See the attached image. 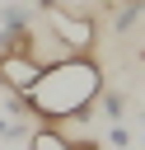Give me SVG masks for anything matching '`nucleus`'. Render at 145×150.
<instances>
[{
    "label": "nucleus",
    "mask_w": 145,
    "mask_h": 150,
    "mask_svg": "<svg viewBox=\"0 0 145 150\" xmlns=\"http://www.w3.org/2000/svg\"><path fill=\"white\" fill-rule=\"evenodd\" d=\"M103 89V70L94 56H65L42 66L37 84L19 94V108L42 122H84L94 117V98Z\"/></svg>",
    "instance_id": "f257e3e1"
},
{
    "label": "nucleus",
    "mask_w": 145,
    "mask_h": 150,
    "mask_svg": "<svg viewBox=\"0 0 145 150\" xmlns=\"http://www.w3.org/2000/svg\"><path fill=\"white\" fill-rule=\"evenodd\" d=\"M47 33L61 38V47H65L70 56H89L94 42H98L94 14H80V9H65V5H51V9H47Z\"/></svg>",
    "instance_id": "f03ea898"
},
{
    "label": "nucleus",
    "mask_w": 145,
    "mask_h": 150,
    "mask_svg": "<svg viewBox=\"0 0 145 150\" xmlns=\"http://www.w3.org/2000/svg\"><path fill=\"white\" fill-rule=\"evenodd\" d=\"M37 75H42V61L37 56H28V52H0V84L19 98V94H28L33 84H37Z\"/></svg>",
    "instance_id": "7ed1b4c3"
},
{
    "label": "nucleus",
    "mask_w": 145,
    "mask_h": 150,
    "mask_svg": "<svg viewBox=\"0 0 145 150\" xmlns=\"http://www.w3.org/2000/svg\"><path fill=\"white\" fill-rule=\"evenodd\" d=\"M28 150H70V136L56 122H42L37 131H28Z\"/></svg>",
    "instance_id": "20e7f679"
},
{
    "label": "nucleus",
    "mask_w": 145,
    "mask_h": 150,
    "mask_svg": "<svg viewBox=\"0 0 145 150\" xmlns=\"http://www.w3.org/2000/svg\"><path fill=\"white\" fill-rule=\"evenodd\" d=\"M94 103H103V112H108L112 122H117V117H122V108H126V98H122V94H112V89H98V98H94Z\"/></svg>",
    "instance_id": "39448f33"
},
{
    "label": "nucleus",
    "mask_w": 145,
    "mask_h": 150,
    "mask_svg": "<svg viewBox=\"0 0 145 150\" xmlns=\"http://www.w3.org/2000/svg\"><path fill=\"white\" fill-rule=\"evenodd\" d=\"M0 136H5V141H14V136H23V122H14V117L5 122V117H0Z\"/></svg>",
    "instance_id": "423d86ee"
},
{
    "label": "nucleus",
    "mask_w": 145,
    "mask_h": 150,
    "mask_svg": "<svg viewBox=\"0 0 145 150\" xmlns=\"http://www.w3.org/2000/svg\"><path fill=\"white\" fill-rule=\"evenodd\" d=\"M126 141H131V136H126V131H122V127L112 122V145H117V150H126Z\"/></svg>",
    "instance_id": "0eeeda50"
},
{
    "label": "nucleus",
    "mask_w": 145,
    "mask_h": 150,
    "mask_svg": "<svg viewBox=\"0 0 145 150\" xmlns=\"http://www.w3.org/2000/svg\"><path fill=\"white\" fill-rule=\"evenodd\" d=\"M70 150H103L98 141H70Z\"/></svg>",
    "instance_id": "6e6552de"
}]
</instances>
